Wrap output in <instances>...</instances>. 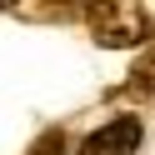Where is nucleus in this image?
Returning a JSON list of instances; mask_svg holds the SVG:
<instances>
[{"label":"nucleus","mask_w":155,"mask_h":155,"mask_svg":"<svg viewBox=\"0 0 155 155\" xmlns=\"http://www.w3.org/2000/svg\"><path fill=\"white\" fill-rule=\"evenodd\" d=\"M75 5H80V0H50L45 10H50V15H65V10H75Z\"/></svg>","instance_id":"39448f33"},{"label":"nucleus","mask_w":155,"mask_h":155,"mask_svg":"<svg viewBox=\"0 0 155 155\" xmlns=\"http://www.w3.org/2000/svg\"><path fill=\"white\" fill-rule=\"evenodd\" d=\"M30 155H70V145H65V130H45L40 140L30 145Z\"/></svg>","instance_id":"7ed1b4c3"},{"label":"nucleus","mask_w":155,"mask_h":155,"mask_svg":"<svg viewBox=\"0 0 155 155\" xmlns=\"http://www.w3.org/2000/svg\"><path fill=\"white\" fill-rule=\"evenodd\" d=\"M15 5H20V0H0V10H15Z\"/></svg>","instance_id":"423d86ee"},{"label":"nucleus","mask_w":155,"mask_h":155,"mask_svg":"<svg viewBox=\"0 0 155 155\" xmlns=\"http://www.w3.org/2000/svg\"><path fill=\"white\" fill-rule=\"evenodd\" d=\"M130 75H135V80H130V95H150V90H155V55H150V60H140Z\"/></svg>","instance_id":"20e7f679"},{"label":"nucleus","mask_w":155,"mask_h":155,"mask_svg":"<svg viewBox=\"0 0 155 155\" xmlns=\"http://www.w3.org/2000/svg\"><path fill=\"white\" fill-rule=\"evenodd\" d=\"M140 115H115V120H105L100 130H90L80 140V150L75 155H135L140 150Z\"/></svg>","instance_id":"f03ea898"},{"label":"nucleus","mask_w":155,"mask_h":155,"mask_svg":"<svg viewBox=\"0 0 155 155\" xmlns=\"http://www.w3.org/2000/svg\"><path fill=\"white\" fill-rule=\"evenodd\" d=\"M80 5H85L95 45H105V50H130V45L155 40V20L145 15L140 0H80Z\"/></svg>","instance_id":"f257e3e1"}]
</instances>
